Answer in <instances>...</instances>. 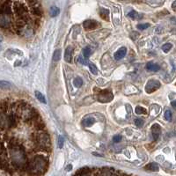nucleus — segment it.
I'll return each instance as SVG.
<instances>
[{
  "mask_svg": "<svg viewBox=\"0 0 176 176\" xmlns=\"http://www.w3.org/2000/svg\"><path fill=\"white\" fill-rule=\"evenodd\" d=\"M92 154H93V155H96L97 157H102V155H101V154H99V153H95V152H92Z\"/></svg>",
  "mask_w": 176,
  "mask_h": 176,
  "instance_id": "nucleus-31",
  "label": "nucleus"
},
{
  "mask_svg": "<svg viewBox=\"0 0 176 176\" xmlns=\"http://www.w3.org/2000/svg\"><path fill=\"white\" fill-rule=\"evenodd\" d=\"M135 112H136V114H147V110L145 109V107H140V106H137V107H136V109H135Z\"/></svg>",
  "mask_w": 176,
  "mask_h": 176,
  "instance_id": "nucleus-15",
  "label": "nucleus"
},
{
  "mask_svg": "<svg viewBox=\"0 0 176 176\" xmlns=\"http://www.w3.org/2000/svg\"><path fill=\"white\" fill-rule=\"evenodd\" d=\"M126 54H127V48H125V47H122V48H119L118 50L114 53V59L115 60H121V59H123V57L126 56Z\"/></svg>",
  "mask_w": 176,
  "mask_h": 176,
  "instance_id": "nucleus-5",
  "label": "nucleus"
},
{
  "mask_svg": "<svg viewBox=\"0 0 176 176\" xmlns=\"http://www.w3.org/2000/svg\"><path fill=\"white\" fill-rule=\"evenodd\" d=\"M128 16L129 18H131L133 19H139L140 16H139V14L136 13V11H130L129 13H128Z\"/></svg>",
  "mask_w": 176,
  "mask_h": 176,
  "instance_id": "nucleus-19",
  "label": "nucleus"
},
{
  "mask_svg": "<svg viewBox=\"0 0 176 176\" xmlns=\"http://www.w3.org/2000/svg\"><path fill=\"white\" fill-rule=\"evenodd\" d=\"M171 105H172V107H173L174 108V109H176V101H172Z\"/></svg>",
  "mask_w": 176,
  "mask_h": 176,
  "instance_id": "nucleus-29",
  "label": "nucleus"
},
{
  "mask_svg": "<svg viewBox=\"0 0 176 176\" xmlns=\"http://www.w3.org/2000/svg\"><path fill=\"white\" fill-rule=\"evenodd\" d=\"M173 48V45H172V43H166L164 44L162 46V50L164 51L165 53H167L170 51V49Z\"/></svg>",
  "mask_w": 176,
  "mask_h": 176,
  "instance_id": "nucleus-20",
  "label": "nucleus"
},
{
  "mask_svg": "<svg viewBox=\"0 0 176 176\" xmlns=\"http://www.w3.org/2000/svg\"><path fill=\"white\" fill-rule=\"evenodd\" d=\"M87 58H84L82 56H79V58H78V62L80 63L81 64H83V65H87V60H86Z\"/></svg>",
  "mask_w": 176,
  "mask_h": 176,
  "instance_id": "nucleus-21",
  "label": "nucleus"
},
{
  "mask_svg": "<svg viewBox=\"0 0 176 176\" xmlns=\"http://www.w3.org/2000/svg\"><path fill=\"white\" fill-rule=\"evenodd\" d=\"M61 55H62V52L60 49H57L56 50L55 52H54V55H53V60L54 61H59L60 60V58H61Z\"/></svg>",
  "mask_w": 176,
  "mask_h": 176,
  "instance_id": "nucleus-16",
  "label": "nucleus"
},
{
  "mask_svg": "<svg viewBox=\"0 0 176 176\" xmlns=\"http://www.w3.org/2000/svg\"><path fill=\"white\" fill-rule=\"evenodd\" d=\"M161 86L160 85V82L158 81V80H155V79H151L149 80L147 83H146V85H145V92L147 93H152L155 91H157L158 89H159V87Z\"/></svg>",
  "mask_w": 176,
  "mask_h": 176,
  "instance_id": "nucleus-2",
  "label": "nucleus"
},
{
  "mask_svg": "<svg viewBox=\"0 0 176 176\" xmlns=\"http://www.w3.org/2000/svg\"><path fill=\"white\" fill-rule=\"evenodd\" d=\"M146 70H150V71H158L160 70V66L158 64H156L152 62H149L146 63V66H145Z\"/></svg>",
  "mask_w": 176,
  "mask_h": 176,
  "instance_id": "nucleus-6",
  "label": "nucleus"
},
{
  "mask_svg": "<svg viewBox=\"0 0 176 176\" xmlns=\"http://www.w3.org/2000/svg\"><path fill=\"white\" fill-rule=\"evenodd\" d=\"M71 55H72V48L70 47H68L66 48L65 53H64V60L67 63H70L71 62Z\"/></svg>",
  "mask_w": 176,
  "mask_h": 176,
  "instance_id": "nucleus-10",
  "label": "nucleus"
},
{
  "mask_svg": "<svg viewBox=\"0 0 176 176\" xmlns=\"http://www.w3.org/2000/svg\"><path fill=\"white\" fill-rule=\"evenodd\" d=\"M72 169V166L71 165H69L68 167H66V171H70Z\"/></svg>",
  "mask_w": 176,
  "mask_h": 176,
  "instance_id": "nucleus-30",
  "label": "nucleus"
},
{
  "mask_svg": "<svg viewBox=\"0 0 176 176\" xmlns=\"http://www.w3.org/2000/svg\"><path fill=\"white\" fill-rule=\"evenodd\" d=\"M59 13H60V10L57 6H52L49 10V14H50L51 17H56Z\"/></svg>",
  "mask_w": 176,
  "mask_h": 176,
  "instance_id": "nucleus-12",
  "label": "nucleus"
},
{
  "mask_svg": "<svg viewBox=\"0 0 176 176\" xmlns=\"http://www.w3.org/2000/svg\"><path fill=\"white\" fill-rule=\"evenodd\" d=\"M145 168L147 171L151 172H158V170H159V167H158V164H156V163H150V164L145 166Z\"/></svg>",
  "mask_w": 176,
  "mask_h": 176,
  "instance_id": "nucleus-8",
  "label": "nucleus"
},
{
  "mask_svg": "<svg viewBox=\"0 0 176 176\" xmlns=\"http://www.w3.org/2000/svg\"><path fill=\"white\" fill-rule=\"evenodd\" d=\"M100 15H101V19H105V20H108L109 19V11L107 9H100Z\"/></svg>",
  "mask_w": 176,
  "mask_h": 176,
  "instance_id": "nucleus-9",
  "label": "nucleus"
},
{
  "mask_svg": "<svg viewBox=\"0 0 176 176\" xmlns=\"http://www.w3.org/2000/svg\"><path fill=\"white\" fill-rule=\"evenodd\" d=\"M114 95L113 92L109 89H105V90H99V92L97 94V100L102 102V103H107L110 102L113 100Z\"/></svg>",
  "mask_w": 176,
  "mask_h": 176,
  "instance_id": "nucleus-1",
  "label": "nucleus"
},
{
  "mask_svg": "<svg viewBox=\"0 0 176 176\" xmlns=\"http://www.w3.org/2000/svg\"><path fill=\"white\" fill-rule=\"evenodd\" d=\"M149 26H150V24L145 23V24H138V25L136 26V27H137L138 29H140V30H145V29H147Z\"/></svg>",
  "mask_w": 176,
  "mask_h": 176,
  "instance_id": "nucleus-22",
  "label": "nucleus"
},
{
  "mask_svg": "<svg viewBox=\"0 0 176 176\" xmlns=\"http://www.w3.org/2000/svg\"><path fill=\"white\" fill-rule=\"evenodd\" d=\"M73 84H74V85L76 87L79 88L83 85V80H82L81 78H76L74 79V81H73Z\"/></svg>",
  "mask_w": 176,
  "mask_h": 176,
  "instance_id": "nucleus-18",
  "label": "nucleus"
},
{
  "mask_svg": "<svg viewBox=\"0 0 176 176\" xmlns=\"http://www.w3.org/2000/svg\"><path fill=\"white\" fill-rule=\"evenodd\" d=\"M165 118H166V120H167V121H169V122L172 120V112L170 110H167V111L165 112Z\"/></svg>",
  "mask_w": 176,
  "mask_h": 176,
  "instance_id": "nucleus-23",
  "label": "nucleus"
},
{
  "mask_svg": "<svg viewBox=\"0 0 176 176\" xmlns=\"http://www.w3.org/2000/svg\"><path fill=\"white\" fill-rule=\"evenodd\" d=\"M91 53H92V49H91L90 47H85L83 49V55L85 58H88V57H90Z\"/></svg>",
  "mask_w": 176,
  "mask_h": 176,
  "instance_id": "nucleus-17",
  "label": "nucleus"
},
{
  "mask_svg": "<svg viewBox=\"0 0 176 176\" xmlns=\"http://www.w3.org/2000/svg\"><path fill=\"white\" fill-rule=\"evenodd\" d=\"M88 66H89V69H90V71L91 73H92L93 75H97L98 74V68L96 67V65L92 63H88Z\"/></svg>",
  "mask_w": 176,
  "mask_h": 176,
  "instance_id": "nucleus-13",
  "label": "nucleus"
},
{
  "mask_svg": "<svg viewBox=\"0 0 176 176\" xmlns=\"http://www.w3.org/2000/svg\"><path fill=\"white\" fill-rule=\"evenodd\" d=\"M94 123H95V119L92 117H87L83 120V125L85 127H91Z\"/></svg>",
  "mask_w": 176,
  "mask_h": 176,
  "instance_id": "nucleus-11",
  "label": "nucleus"
},
{
  "mask_svg": "<svg viewBox=\"0 0 176 176\" xmlns=\"http://www.w3.org/2000/svg\"><path fill=\"white\" fill-rule=\"evenodd\" d=\"M58 147L59 149H62L63 147V137L62 136H58Z\"/></svg>",
  "mask_w": 176,
  "mask_h": 176,
  "instance_id": "nucleus-24",
  "label": "nucleus"
},
{
  "mask_svg": "<svg viewBox=\"0 0 176 176\" xmlns=\"http://www.w3.org/2000/svg\"><path fill=\"white\" fill-rule=\"evenodd\" d=\"M172 8H173V10L174 12H176V1H174V2L173 3V4H172Z\"/></svg>",
  "mask_w": 176,
  "mask_h": 176,
  "instance_id": "nucleus-28",
  "label": "nucleus"
},
{
  "mask_svg": "<svg viewBox=\"0 0 176 176\" xmlns=\"http://www.w3.org/2000/svg\"><path fill=\"white\" fill-rule=\"evenodd\" d=\"M83 26L85 30H92V29H95L98 26V22L93 19H87L84 21Z\"/></svg>",
  "mask_w": 176,
  "mask_h": 176,
  "instance_id": "nucleus-3",
  "label": "nucleus"
},
{
  "mask_svg": "<svg viewBox=\"0 0 176 176\" xmlns=\"http://www.w3.org/2000/svg\"><path fill=\"white\" fill-rule=\"evenodd\" d=\"M135 124H136L137 127H142V126L144 125V121H143L142 119L136 118V120H135Z\"/></svg>",
  "mask_w": 176,
  "mask_h": 176,
  "instance_id": "nucleus-25",
  "label": "nucleus"
},
{
  "mask_svg": "<svg viewBox=\"0 0 176 176\" xmlns=\"http://www.w3.org/2000/svg\"><path fill=\"white\" fill-rule=\"evenodd\" d=\"M35 97H36L37 100H39V101H41V102H42V103H46V102H47V101H46V99H45V97H44V95L41 93V92L36 91V92H35Z\"/></svg>",
  "mask_w": 176,
  "mask_h": 176,
  "instance_id": "nucleus-14",
  "label": "nucleus"
},
{
  "mask_svg": "<svg viewBox=\"0 0 176 176\" xmlns=\"http://www.w3.org/2000/svg\"><path fill=\"white\" fill-rule=\"evenodd\" d=\"M121 140H122V136H120V135H116L113 137V141L114 143H119Z\"/></svg>",
  "mask_w": 176,
  "mask_h": 176,
  "instance_id": "nucleus-27",
  "label": "nucleus"
},
{
  "mask_svg": "<svg viewBox=\"0 0 176 176\" xmlns=\"http://www.w3.org/2000/svg\"><path fill=\"white\" fill-rule=\"evenodd\" d=\"M75 174L76 175H91V174H92V169L88 168V167H85V168H82V169H79Z\"/></svg>",
  "mask_w": 176,
  "mask_h": 176,
  "instance_id": "nucleus-7",
  "label": "nucleus"
},
{
  "mask_svg": "<svg viewBox=\"0 0 176 176\" xmlns=\"http://www.w3.org/2000/svg\"><path fill=\"white\" fill-rule=\"evenodd\" d=\"M151 132H152V136H153L154 141L158 140V138L159 137V135L161 133V128L158 125V123H155L152 125L151 127Z\"/></svg>",
  "mask_w": 176,
  "mask_h": 176,
  "instance_id": "nucleus-4",
  "label": "nucleus"
},
{
  "mask_svg": "<svg viewBox=\"0 0 176 176\" xmlns=\"http://www.w3.org/2000/svg\"><path fill=\"white\" fill-rule=\"evenodd\" d=\"M11 87V84L9 82H4V81H1V88H10Z\"/></svg>",
  "mask_w": 176,
  "mask_h": 176,
  "instance_id": "nucleus-26",
  "label": "nucleus"
}]
</instances>
